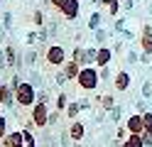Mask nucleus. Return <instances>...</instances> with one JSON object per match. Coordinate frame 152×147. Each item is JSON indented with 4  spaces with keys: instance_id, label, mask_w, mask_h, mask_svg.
<instances>
[{
    "instance_id": "f257e3e1",
    "label": "nucleus",
    "mask_w": 152,
    "mask_h": 147,
    "mask_svg": "<svg viewBox=\"0 0 152 147\" xmlns=\"http://www.w3.org/2000/svg\"><path fill=\"white\" fill-rule=\"evenodd\" d=\"M15 101L22 108H32L34 105V88H32V83H17L15 86Z\"/></svg>"
},
{
    "instance_id": "f03ea898",
    "label": "nucleus",
    "mask_w": 152,
    "mask_h": 147,
    "mask_svg": "<svg viewBox=\"0 0 152 147\" xmlns=\"http://www.w3.org/2000/svg\"><path fill=\"white\" fill-rule=\"evenodd\" d=\"M98 78H101V76H98V71H96V69H91V66H83L76 81H79V86L83 88V91H93V88L98 86Z\"/></svg>"
},
{
    "instance_id": "7ed1b4c3",
    "label": "nucleus",
    "mask_w": 152,
    "mask_h": 147,
    "mask_svg": "<svg viewBox=\"0 0 152 147\" xmlns=\"http://www.w3.org/2000/svg\"><path fill=\"white\" fill-rule=\"evenodd\" d=\"M49 108H47V103L44 101H39V103H34L32 105V125H37V127H44L47 123H49Z\"/></svg>"
},
{
    "instance_id": "20e7f679",
    "label": "nucleus",
    "mask_w": 152,
    "mask_h": 147,
    "mask_svg": "<svg viewBox=\"0 0 152 147\" xmlns=\"http://www.w3.org/2000/svg\"><path fill=\"white\" fill-rule=\"evenodd\" d=\"M47 61H49V64H54V66L66 64V52H64V47H59V44L49 47V49H47Z\"/></svg>"
},
{
    "instance_id": "39448f33",
    "label": "nucleus",
    "mask_w": 152,
    "mask_h": 147,
    "mask_svg": "<svg viewBox=\"0 0 152 147\" xmlns=\"http://www.w3.org/2000/svg\"><path fill=\"white\" fill-rule=\"evenodd\" d=\"M128 130L132 135H142L145 132V120H142V115H130L128 118Z\"/></svg>"
},
{
    "instance_id": "423d86ee",
    "label": "nucleus",
    "mask_w": 152,
    "mask_h": 147,
    "mask_svg": "<svg viewBox=\"0 0 152 147\" xmlns=\"http://www.w3.org/2000/svg\"><path fill=\"white\" fill-rule=\"evenodd\" d=\"M140 44H142V52H145V54L150 56V54H152V29H150V27H145V29H142Z\"/></svg>"
},
{
    "instance_id": "0eeeda50",
    "label": "nucleus",
    "mask_w": 152,
    "mask_h": 147,
    "mask_svg": "<svg viewBox=\"0 0 152 147\" xmlns=\"http://www.w3.org/2000/svg\"><path fill=\"white\" fill-rule=\"evenodd\" d=\"M130 88V74L128 71H120L115 76V91H128Z\"/></svg>"
},
{
    "instance_id": "6e6552de",
    "label": "nucleus",
    "mask_w": 152,
    "mask_h": 147,
    "mask_svg": "<svg viewBox=\"0 0 152 147\" xmlns=\"http://www.w3.org/2000/svg\"><path fill=\"white\" fill-rule=\"evenodd\" d=\"M5 147H25V137H22V132L5 135Z\"/></svg>"
},
{
    "instance_id": "1a4fd4ad",
    "label": "nucleus",
    "mask_w": 152,
    "mask_h": 147,
    "mask_svg": "<svg viewBox=\"0 0 152 147\" xmlns=\"http://www.w3.org/2000/svg\"><path fill=\"white\" fill-rule=\"evenodd\" d=\"M12 101H15L12 86H0V103L3 105H12Z\"/></svg>"
},
{
    "instance_id": "9d476101",
    "label": "nucleus",
    "mask_w": 152,
    "mask_h": 147,
    "mask_svg": "<svg viewBox=\"0 0 152 147\" xmlns=\"http://www.w3.org/2000/svg\"><path fill=\"white\" fill-rule=\"evenodd\" d=\"M64 74H66V78H79L81 69H79V64L71 59V61H66V64H64Z\"/></svg>"
},
{
    "instance_id": "9b49d317",
    "label": "nucleus",
    "mask_w": 152,
    "mask_h": 147,
    "mask_svg": "<svg viewBox=\"0 0 152 147\" xmlns=\"http://www.w3.org/2000/svg\"><path fill=\"white\" fill-rule=\"evenodd\" d=\"M83 132H86V130H83V123H79V120H76V123H71V127H69L71 140H76V142H79L81 137H83Z\"/></svg>"
},
{
    "instance_id": "f8f14e48",
    "label": "nucleus",
    "mask_w": 152,
    "mask_h": 147,
    "mask_svg": "<svg viewBox=\"0 0 152 147\" xmlns=\"http://www.w3.org/2000/svg\"><path fill=\"white\" fill-rule=\"evenodd\" d=\"M61 12L69 17V20H76V15H79V0H69V5H66Z\"/></svg>"
},
{
    "instance_id": "ddd939ff",
    "label": "nucleus",
    "mask_w": 152,
    "mask_h": 147,
    "mask_svg": "<svg viewBox=\"0 0 152 147\" xmlns=\"http://www.w3.org/2000/svg\"><path fill=\"white\" fill-rule=\"evenodd\" d=\"M96 64L98 66H108L110 64V49H98L96 52Z\"/></svg>"
},
{
    "instance_id": "4468645a",
    "label": "nucleus",
    "mask_w": 152,
    "mask_h": 147,
    "mask_svg": "<svg viewBox=\"0 0 152 147\" xmlns=\"http://www.w3.org/2000/svg\"><path fill=\"white\" fill-rule=\"evenodd\" d=\"M123 147H145V142H142V135H132V132H130V137L123 142Z\"/></svg>"
},
{
    "instance_id": "2eb2a0df",
    "label": "nucleus",
    "mask_w": 152,
    "mask_h": 147,
    "mask_svg": "<svg viewBox=\"0 0 152 147\" xmlns=\"http://www.w3.org/2000/svg\"><path fill=\"white\" fill-rule=\"evenodd\" d=\"M142 120H145V132L152 135V113H142Z\"/></svg>"
},
{
    "instance_id": "dca6fc26",
    "label": "nucleus",
    "mask_w": 152,
    "mask_h": 147,
    "mask_svg": "<svg viewBox=\"0 0 152 147\" xmlns=\"http://www.w3.org/2000/svg\"><path fill=\"white\" fill-rule=\"evenodd\" d=\"M56 108H69V96L61 93L59 98H56Z\"/></svg>"
},
{
    "instance_id": "f3484780",
    "label": "nucleus",
    "mask_w": 152,
    "mask_h": 147,
    "mask_svg": "<svg viewBox=\"0 0 152 147\" xmlns=\"http://www.w3.org/2000/svg\"><path fill=\"white\" fill-rule=\"evenodd\" d=\"M5 135H7V120L0 115V140H5Z\"/></svg>"
},
{
    "instance_id": "a211bd4d",
    "label": "nucleus",
    "mask_w": 152,
    "mask_h": 147,
    "mask_svg": "<svg viewBox=\"0 0 152 147\" xmlns=\"http://www.w3.org/2000/svg\"><path fill=\"white\" fill-rule=\"evenodd\" d=\"M22 137H25V142H27V147H34V137H32V132H22Z\"/></svg>"
},
{
    "instance_id": "6ab92c4d",
    "label": "nucleus",
    "mask_w": 152,
    "mask_h": 147,
    "mask_svg": "<svg viewBox=\"0 0 152 147\" xmlns=\"http://www.w3.org/2000/svg\"><path fill=\"white\" fill-rule=\"evenodd\" d=\"M52 5H54V7H59V10H64L66 5H69V0H52Z\"/></svg>"
},
{
    "instance_id": "aec40b11",
    "label": "nucleus",
    "mask_w": 152,
    "mask_h": 147,
    "mask_svg": "<svg viewBox=\"0 0 152 147\" xmlns=\"http://www.w3.org/2000/svg\"><path fill=\"white\" fill-rule=\"evenodd\" d=\"M66 110H69V118H74L76 113H79V105H76V103H71L69 108H66Z\"/></svg>"
},
{
    "instance_id": "412c9836",
    "label": "nucleus",
    "mask_w": 152,
    "mask_h": 147,
    "mask_svg": "<svg viewBox=\"0 0 152 147\" xmlns=\"http://www.w3.org/2000/svg\"><path fill=\"white\" fill-rule=\"evenodd\" d=\"M103 105H106V108H110V105H113V101H110L108 96H103Z\"/></svg>"
},
{
    "instance_id": "4be33fe9",
    "label": "nucleus",
    "mask_w": 152,
    "mask_h": 147,
    "mask_svg": "<svg viewBox=\"0 0 152 147\" xmlns=\"http://www.w3.org/2000/svg\"><path fill=\"white\" fill-rule=\"evenodd\" d=\"M101 3H103V5H108V7H110L113 3H115V0H101Z\"/></svg>"
},
{
    "instance_id": "5701e85b",
    "label": "nucleus",
    "mask_w": 152,
    "mask_h": 147,
    "mask_svg": "<svg viewBox=\"0 0 152 147\" xmlns=\"http://www.w3.org/2000/svg\"><path fill=\"white\" fill-rule=\"evenodd\" d=\"M0 108H3V103H0Z\"/></svg>"
}]
</instances>
